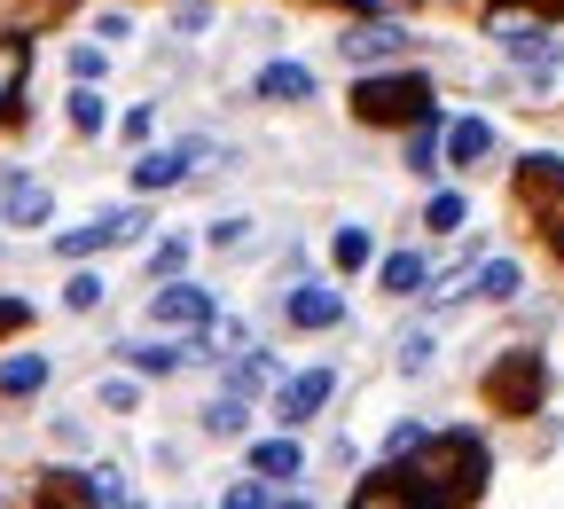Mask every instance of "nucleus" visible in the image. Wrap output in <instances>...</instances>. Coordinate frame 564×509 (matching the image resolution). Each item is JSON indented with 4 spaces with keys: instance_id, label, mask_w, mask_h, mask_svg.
I'll return each instance as SVG.
<instances>
[{
    "instance_id": "f257e3e1",
    "label": "nucleus",
    "mask_w": 564,
    "mask_h": 509,
    "mask_svg": "<svg viewBox=\"0 0 564 509\" xmlns=\"http://www.w3.org/2000/svg\"><path fill=\"white\" fill-rule=\"evenodd\" d=\"M415 486H440V494H478L486 478V455L470 440H415Z\"/></svg>"
},
{
    "instance_id": "f03ea898",
    "label": "nucleus",
    "mask_w": 564,
    "mask_h": 509,
    "mask_svg": "<svg viewBox=\"0 0 564 509\" xmlns=\"http://www.w3.org/2000/svg\"><path fill=\"white\" fill-rule=\"evenodd\" d=\"M352 110H361L369 126H408V118L432 110V79H415V71H392V79H361Z\"/></svg>"
},
{
    "instance_id": "7ed1b4c3",
    "label": "nucleus",
    "mask_w": 564,
    "mask_h": 509,
    "mask_svg": "<svg viewBox=\"0 0 564 509\" xmlns=\"http://www.w3.org/2000/svg\"><path fill=\"white\" fill-rule=\"evenodd\" d=\"M541 392H549V377H541V360H533V353H502V360H494V377H486V400H494V408H510V415H533Z\"/></svg>"
},
{
    "instance_id": "20e7f679",
    "label": "nucleus",
    "mask_w": 564,
    "mask_h": 509,
    "mask_svg": "<svg viewBox=\"0 0 564 509\" xmlns=\"http://www.w3.org/2000/svg\"><path fill=\"white\" fill-rule=\"evenodd\" d=\"M518 188H525V212L549 228V243L564 251V165H556V158H525Z\"/></svg>"
},
{
    "instance_id": "39448f33",
    "label": "nucleus",
    "mask_w": 564,
    "mask_h": 509,
    "mask_svg": "<svg viewBox=\"0 0 564 509\" xmlns=\"http://www.w3.org/2000/svg\"><path fill=\"white\" fill-rule=\"evenodd\" d=\"M133 236H150V212H110V220H87V228H70V236H55V251L63 259H95V251H110V243H133Z\"/></svg>"
},
{
    "instance_id": "423d86ee",
    "label": "nucleus",
    "mask_w": 564,
    "mask_h": 509,
    "mask_svg": "<svg viewBox=\"0 0 564 509\" xmlns=\"http://www.w3.org/2000/svg\"><path fill=\"white\" fill-rule=\"evenodd\" d=\"M150 314L173 322V329H212V314H220V306H212V290H204V282H165L158 299H150Z\"/></svg>"
},
{
    "instance_id": "0eeeda50",
    "label": "nucleus",
    "mask_w": 564,
    "mask_h": 509,
    "mask_svg": "<svg viewBox=\"0 0 564 509\" xmlns=\"http://www.w3.org/2000/svg\"><path fill=\"white\" fill-rule=\"evenodd\" d=\"M196 158H204V141H181V150H150V158H133V188H141V196H165Z\"/></svg>"
},
{
    "instance_id": "6e6552de",
    "label": "nucleus",
    "mask_w": 564,
    "mask_h": 509,
    "mask_svg": "<svg viewBox=\"0 0 564 509\" xmlns=\"http://www.w3.org/2000/svg\"><path fill=\"white\" fill-rule=\"evenodd\" d=\"M494 40H502L525 71H533V79H549V71H556V55H549V40H541V24H525V17H494Z\"/></svg>"
},
{
    "instance_id": "1a4fd4ad",
    "label": "nucleus",
    "mask_w": 564,
    "mask_h": 509,
    "mask_svg": "<svg viewBox=\"0 0 564 509\" xmlns=\"http://www.w3.org/2000/svg\"><path fill=\"white\" fill-rule=\"evenodd\" d=\"M337 322H345V299L329 282H299L291 290V329H337Z\"/></svg>"
},
{
    "instance_id": "9d476101",
    "label": "nucleus",
    "mask_w": 564,
    "mask_h": 509,
    "mask_svg": "<svg viewBox=\"0 0 564 509\" xmlns=\"http://www.w3.org/2000/svg\"><path fill=\"white\" fill-rule=\"evenodd\" d=\"M329 400H337V369H306L291 392H282V423H314Z\"/></svg>"
},
{
    "instance_id": "9b49d317",
    "label": "nucleus",
    "mask_w": 564,
    "mask_h": 509,
    "mask_svg": "<svg viewBox=\"0 0 564 509\" xmlns=\"http://www.w3.org/2000/svg\"><path fill=\"white\" fill-rule=\"evenodd\" d=\"M259 102H314V71H299V63H267V71H259Z\"/></svg>"
},
{
    "instance_id": "f8f14e48",
    "label": "nucleus",
    "mask_w": 564,
    "mask_h": 509,
    "mask_svg": "<svg viewBox=\"0 0 564 509\" xmlns=\"http://www.w3.org/2000/svg\"><path fill=\"white\" fill-rule=\"evenodd\" d=\"M337 47H345V63H377V55H400L408 40H400V24H352Z\"/></svg>"
},
{
    "instance_id": "ddd939ff",
    "label": "nucleus",
    "mask_w": 564,
    "mask_h": 509,
    "mask_svg": "<svg viewBox=\"0 0 564 509\" xmlns=\"http://www.w3.org/2000/svg\"><path fill=\"white\" fill-rule=\"evenodd\" d=\"M306 470V447L299 440H259L251 447V478H299Z\"/></svg>"
},
{
    "instance_id": "4468645a",
    "label": "nucleus",
    "mask_w": 564,
    "mask_h": 509,
    "mask_svg": "<svg viewBox=\"0 0 564 509\" xmlns=\"http://www.w3.org/2000/svg\"><path fill=\"white\" fill-rule=\"evenodd\" d=\"M486 150H494V126L486 118H455L447 126V165H478Z\"/></svg>"
},
{
    "instance_id": "2eb2a0df",
    "label": "nucleus",
    "mask_w": 564,
    "mask_h": 509,
    "mask_svg": "<svg viewBox=\"0 0 564 509\" xmlns=\"http://www.w3.org/2000/svg\"><path fill=\"white\" fill-rule=\"evenodd\" d=\"M352 509H432V501L415 494V478H377V486L352 494Z\"/></svg>"
},
{
    "instance_id": "dca6fc26",
    "label": "nucleus",
    "mask_w": 564,
    "mask_h": 509,
    "mask_svg": "<svg viewBox=\"0 0 564 509\" xmlns=\"http://www.w3.org/2000/svg\"><path fill=\"white\" fill-rule=\"evenodd\" d=\"M377 282H384V299H408V290H423V282H432V267H423L415 251H392V259L377 267Z\"/></svg>"
},
{
    "instance_id": "f3484780",
    "label": "nucleus",
    "mask_w": 564,
    "mask_h": 509,
    "mask_svg": "<svg viewBox=\"0 0 564 509\" xmlns=\"http://www.w3.org/2000/svg\"><path fill=\"white\" fill-rule=\"evenodd\" d=\"M518 259H486L478 274H470V299H518Z\"/></svg>"
},
{
    "instance_id": "a211bd4d",
    "label": "nucleus",
    "mask_w": 564,
    "mask_h": 509,
    "mask_svg": "<svg viewBox=\"0 0 564 509\" xmlns=\"http://www.w3.org/2000/svg\"><path fill=\"white\" fill-rule=\"evenodd\" d=\"M0 212H9V220H17V228H40V220H47V188L17 173V188H9V204H0Z\"/></svg>"
},
{
    "instance_id": "6ab92c4d",
    "label": "nucleus",
    "mask_w": 564,
    "mask_h": 509,
    "mask_svg": "<svg viewBox=\"0 0 564 509\" xmlns=\"http://www.w3.org/2000/svg\"><path fill=\"white\" fill-rule=\"evenodd\" d=\"M40 385H47V360H40V353L0 360V392H17V400H24V392H40Z\"/></svg>"
},
{
    "instance_id": "aec40b11",
    "label": "nucleus",
    "mask_w": 564,
    "mask_h": 509,
    "mask_svg": "<svg viewBox=\"0 0 564 509\" xmlns=\"http://www.w3.org/2000/svg\"><path fill=\"white\" fill-rule=\"evenodd\" d=\"M267 385H274V353H243V360H236V377H228V392L251 400V392H267Z\"/></svg>"
},
{
    "instance_id": "412c9836",
    "label": "nucleus",
    "mask_w": 564,
    "mask_h": 509,
    "mask_svg": "<svg viewBox=\"0 0 564 509\" xmlns=\"http://www.w3.org/2000/svg\"><path fill=\"white\" fill-rule=\"evenodd\" d=\"M463 220H470V204H463V196H455V188H440V196H432V204H423V228H432V236H455V228H463Z\"/></svg>"
},
{
    "instance_id": "4be33fe9",
    "label": "nucleus",
    "mask_w": 564,
    "mask_h": 509,
    "mask_svg": "<svg viewBox=\"0 0 564 509\" xmlns=\"http://www.w3.org/2000/svg\"><path fill=\"white\" fill-rule=\"evenodd\" d=\"M24 63H32V55H24V40H0V110L24 95Z\"/></svg>"
},
{
    "instance_id": "5701e85b",
    "label": "nucleus",
    "mask_w": 564,
    "mask_h": 509,
    "mask_svg": "<svg viewBox=\"0 0 564 509\" xmlns=\"http://www.w3.org/2000/svg\"><path fill=\"white\" fill-rule=\"evenodd\" d=\"M126 360H133V377H173L188 353H181V345H133Z\"/></svg>"
},
{
    "instance_id": "b1692460",
    "label": "nucleus",
    "mask_w": 564,
    "mask_h": 509,
    "mask_svg": "<svg viewBox=\"0 0 564 509\" xmlns=\"http://www.w3.org/2000/svg\"><path fill=\"white\" fill-rule=\"evenodd\" d=\"M243 423H251V408L228 392V400H212V415H204V431H212V440H243Z\"/></svg>"
},
{
    "instance_id": "393cba45",
    "label": "nucleus",
    "mask_w": 564,
    "mask_h": 509,
    "mask_svg": "<svg viewBox=\"0 0 564 509\" xmlns=\"http://www.w3.org/2000/svg\"><path fill=\"white\" fill-rule=\"evenodd\" d=\"M329 251H337V267H369V259H377L369 228H337V236H329Z\"/></svg>"
},
{
    "instance_id": "a878e982",
    "label": "nucleus",
    "mask_w": 564,
    "mask_h": 509,
    "mask_svg": "<svg viewBox=\"0 0 564 509\" xmlns=\"http://www.w3.org/2000/svg\"><path fill=\"white\" fill-rule=\"evenodd\" d=\"M63 110H70V126H79V133H102V126H110V110H102V95H95V87H79Z\"/></svg>"
},
{
    "instance_id": "bb28decb",
    "label": "nucleus",
    "mask_w": 564,
    "mask_h": 509,
    "mask_svg": "<svg viewBox=\"0 0 564 509\" xmlns=\"http://www.w3.org/2000/svg\"><path fill=\"white\" fill-rule=\"evenodd\" d=\"M102 299H110V290H102L95 274H70V290H63V306H70V314H95Z\"/></svg>"
},
{
    "instance_id": "cd10ccee",
    "label": "nucleus",
    "mask_w": 564,
    "mask_h": 509,
    "mask_svg": "<svg viewBox=\"0 0 564 509\" xmlns=\"http://www.w3.org/2000/svg\"><path fill=\"white\" fill-rule=\"evenodd\" d=\"M87 486H95V501H102V509H126V501H133V494H126V478H118V470H95V478H87Z\"/></svg>"
},
{
    "instance_id": "c85d7f7f",
    "label": "nucleus",
    "mask_w": 564,
    "mask_h": 509,
    "mask_svg": "<svg viewBox=\"0 0 564 509\" xmlns=\"http://www.w3.org/2000/svg\"><path fill=\"white\" fill-rule=\"evenodd\" d=\"M204 243H212V251H243V243H251V220H220Z\"/></svg>"
},
{
    "instance_id": "c756f323",
    "label": "nucleus",
    "mask_w": 564,
    "mask_h": 509,
    "mask_svg": "<svg viewBox=\"0 0 564 509\" xmlns=\"http://www.w3.org/2000/svg\"><path fill=\"white\" fill-rule=\"evenodd\" d=\"M70 79L95 87V79H102V47H70Z\"/></svg>"
},
{
    "instance_id": "7c9ffc66",
    "label": "nucleus",
    "mask_w": 564,
    "mask_h": 509,
    "mask_svg": "<svg viewBox=\"0 0 564 509\" xmlns=\"http://www.w3.org/2000/svg\"><path fill=\"white\" fill-rule=\"evenodd\" d=\"M400 369H408V377L432 369V337H408V345H400Z\"/></svg>"
},
{
    "instance_id": "2f4dec72",
    "label": "nucleus",
    "mask_w": 564,
    "mask_h": 509,
    "mask_svg": "<svg viewBox=\"0 0 564 509\" xmlns=\"http://www.w3.org/2000/svg\"><path fill=\"white\" fill-rule=\"evenodd\" d=\"M204 24H212L204 0H181V9H173V32H204Z\"/></svg>"
},
{
    "instance_id": "473e14b6",
    "label": "nucleus",
    "mask_w": 564,
    "mask_h": 509,
    "mask_svg": "<svg viewBox=\"0 0 564 509\" xmlns=\"http://www.w3.org/2000/svg\"><path fill=\"white\" fill-rule=\"evenodd\" d=\"M118 133H126V141H133V150H141V141H150V133H158V118H150V110H126V126H118Z\"/></svg>"
},
{
    "instance_id": "72a5a7b5",
    "label": "nucleus",
    "mask_w": 564,
    "mask_h": 509,
    "mask_svg": "<svg viewBox=\"0 0 564 509\" xmlns=\"http://www.w3.org/2000/svg\"><path fill=\"white\" fill-rule=\"evenodd\" d=\"M102 408H118V415H126V408H133V377H110V385H102Z\"/></svg>"
},
{
    "instance_id": "f704fd0d",
    "label": "nucleus",
    "mask_w": 564,
    "mask_h": 509,
    "mask_svg": "<svg viewBox=\"0 0 564 509\" xmlns=\"http://www.w3.org/2000/svg\"><path fill=\"white\" fill-rule=\"evenodd\" d=\"M228 509H267V486L251 478V486H228Z\"/></svg>"
},
{
    "instance_id": "c9c22d12",
    "label": "nucleus",
    "mask_w": 564,
    "mask_h": 509,
    "mask_svg": "<svg viewBox=\"0 0 564 509\" xmlns=\"http://www.w3.org/2000/svg\"><path fill=\"white\" fill-rule=\"evenodd\" d=\"M24 314H32L24 299H0V329H24Z\"/></svg>"
},
{
    "instance_id": "e433bc0d",
    "label": "nucleus",
    "mask_w": 564,
    "mask_h": 509,
    "mask_svg": "<svg viewBox=\"0 0 564 509\" xmlns=\"http://www.w3.org/2000/svg\"><path fill=\"white\" fill-rule=\"evenodd\" d=\"M352 9H369V17H400V9H415V0H352Z\"/></svg>"
},
{
    "instance_id": "4c0bfd02",
    "label": "nucleus",
    "mask_w": 564,
    "mask_h": 509,
    "mask_svg": "<svg viewBox=\"0 0 564 509\" xmlns=\"http://www.w3.org/2000/svg\"><path fill=\"white\" fill-rule=\"evenodd\" d=\"M533 9H541V17H564V0H533Z\"/></svg>"
},
{
    "instance_id": "58836bf2",
    "label": "nucleus",
    "mask_w": 564,
    "mask_h": 509,
    "mask_svg": "<svg viewBox=\"0 0 564 509\" xmlns=\"http://www.w3.org/2000/svg\"><path fill=\"white\" fill-rule=\"evenodd\" d=\"M55 509H95V501H55Z\"/></svg>"
}]
</instances>
